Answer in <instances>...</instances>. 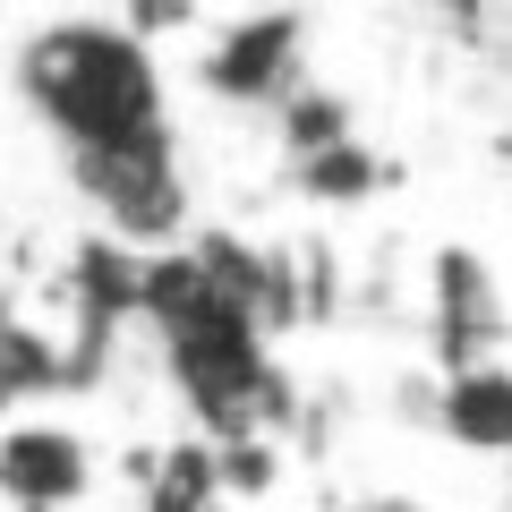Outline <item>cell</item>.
<instances>
[{
  "label": "cell",
  "mask_w": 512,
  "mask_h": 512,
  "mask_svg": "<svg viewBox=\"0 0 512 512\" xmlns=\"http://www.w3.org/2000/svg\"><path fill=\"white\" fill-rule=\"evenodd\" d=\"M436 419L461 453H512V367L504 359L453 367L444 393H436Z\"/></svg>",
  "instance_id": "5"
},
{
  "label": "cell",
  "mask_w": 512,
  "mask_h": 512,
  "mask_svg": "<svg viewBox=\"0 0 512 512\" xmlns=\"http://www.w3.org/2000/svg\"><path fill=\"white\" fill-rule=\"evenodd\" d=\"M350 512H419L410 495H376V504H350Z\"/></svg>",
  "instance_id": "7"
},
{
  "label": "cell",
  "mask_w": 512,
  "mask_h": 512,
  "mask_svg": "<svg viewBox=\"0 0 512 512\" xmlns=\"http://www.w3.org/2000/svg\"><path fill=\"white\" fill-rule=\"evenodd\" d=\"M69 180L77 197L103 214V231L120 248H146L163 256L188 222V188H180V146L171 137H137V146H94L69 154Z\"/></svg>",
  "instance_id": "2"
},
{
  "label": "cell",
  "mask_w": 512,
  "mask_h": 512,
  "mask_svg": "<svg viewBox=\"0 0 512 512\" xmlns=\"http://www.w3.org/2000/svg\"><path fill=\"white\" fill-rule=\"evenodd\" d=\"M214 512H231V504H214Z\"/></svg>",
  "instance_id": "8"
},
{
  "label": "cell",
  "mask_w": 512,
  "mask_h": 512,
  "mask_svg": "<svg viewBox=\"0 0 512 512\" xmlns=\"http://www.w3.org/2000/svg\"><path fill=\"white\" fill-rule=\"evenodd\" d=\"M18 103L52 128L69 154L171 137L163 120V69L137 43V26L103 18H52L18 43Z\"/></svg>",
  "instance_id": "1"
},
{
  "label": "cell",
  "mask_w": 512,
  "mask_h": 512,
  "mask_svg": "<svg viewBox=\"0 0 512 512\" xmlns=\"http://www.w3.org/2000/svg\"><path fill=\"white\" fill-rule=\"evenodd\" d=\"M197 77L231 103H299L291 77H299V26L291 18H248L231 35H214V52L197 60Z\"/></svg>",
  "instance_id": "3"
},
{
  "label": "cell",
  "mask_w": 512,
  "mask_h": 512,
  "mask_svg": "<svg viewBox=\"0 0 512 512\" xmlns=\"http://www.w3.org/2000/svg\"><path fill=\"white\" fill-rule=\"evenodd\" d=\"M299 180H308L316 197H367V188H376V171H367V154L350 146V137H333V146L299 154Z\"/></svg>",
  "instance_id": "6"
},
{
  "label": "cell",
  "mask_w": 512,
  "mask_h": 512,
  "mask_svg": "<svg viewBox=\"0 0 512 512\" xmlns=\"http://www.w3.org/2000/svg\"><path fill=\"white\" fill-rule=\"evenodd\" d=\"M0 487L18 512H69L77 495L94 487V461L69 427H43V419H18L9 444H0Z\"/></svg>",
  "instance_id": "4"
}]
</instances>
